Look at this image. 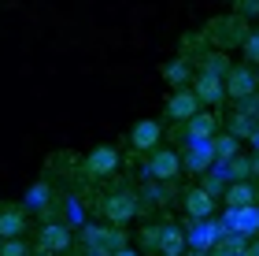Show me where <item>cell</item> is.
I'll return each mask as SVG.
<instances>
[{
	"instance_id": "6da1fadb",
	"label": "cell",
	"mask_w": 259,
	"mask_h": 256,
	"mask_svg": "<svg viewBox=\"0 0 259 256\" xmlns=\"http://www.w3.org/2000/svg\"><path fill=\"white\" fill-rule=\"evenodd\" d=\"M126 245L119 227H81V249L85 256H115Z\"/></svg>"
},
{
	"instance_id": "7a4b0ae2",
	"label": "cell",
	"mask_w": 259,
	"mask_h": 256,
	"mask_svg": "<svg viewBox=\"0 0 259 256\" xmlns=\"http://www.w3.org/2000/svg\"><path fill=\"white\" fill-rule=\"evenodd\" d=\"M119 171V149H111V145H97V149H89L85 160H81V174L93 182H100V178H111V174Z\"/></svg>"
},
{
	"instance_id": "3957f363",
	"label": "cell",
	"mask_w": 259,
	"mask_h": 256,
	"mask_svg": "<svg viewBox=\"0 0 259 256\" xmlns=\"http://www.w3.org/2000/svg\"><path fill=\"white\" fill-rule=\"evenodd\" d=\"M100 212H104V219H108L111 227H126L130 219L137 215V201H134V193H130V190H119V193L104 197Z\"/></svg>"
},
{
	"instance_id": "277c9868",
	"label": "cell",
	"mask_w": 259,
	"mask_h": 256,
	"mask_svg": "<svg viewBox=\"0 0 259 256\" xmlns=\"http://www.w3.org/2000/svg\"><path fill=\"white\" fill-rule=\"evenodd\" d=\"M222 227H226V234L259 238V204H248V208H226V215H222Z\"/></svg>"
},
{
	"instance_id": "5b68a950",
	"label": "cell",
	"mask_w": 259,
	"mask_h": 256,
	"mask_svg": "<svg viewBox=\"0 0 259 256\" xmlns=\"http://www.w3.org/2000/svg\"><path fill=\"white\" fill-rule=\"evenodd\" d=\"M185 164H182V156L174 153V149H156V153L148 156V164H145V171H148V178H156V182H170V178H178V171H182Z\"/></svg>"
},
{
	"instance_id": "8992f818",
	"label": "cell",
	"mask_w": 259,
	"mask_h": 256,
	"mask_svg": "<svg viewBox=\"0 0 259 256\" xmlns=\"http://www.w3.org/2000/svg\"><path fill=\"white\" fill-rule=\"evenodd\" d=\"M193 93L200 97V104L219 108V104L226 100V78H222V75H211V71H200V75L193 78Z\"/></svg>"
},
{
	"instance_id": "52a82bcc",
	"label": "cell",
	"mask_w": 259,
	"mask_h": 256,
	"mask_svg": "<svg viewBox=\"0 0 259 256\" xmlns=\"http://www.w3.org/2000/svg\"><path fill=\"white\" fill-rule=\"evenodd\" d=\"M255 89H259V78H255V71H248V63H244V67H230V71H226V97L252 100Z\"/></svg>"
},
{
	"instance_id": "ba28073f",
	"label": "cell",
	"mask_w": 259,
	"mask_h": 256,
	"mask_svg": "<svg viewBox=\"0 0 259 256\" xmlns=\"http://www.w3.org/2000/svg\"><path fill=\"white\" fill-rule=\"evenodd\" d=\"M200 97L193 93V86H185V89H174L170 93V100H167V115L170 119H178V123H189L193 115H200Z\"/></svg>"
},
{
	"instance_id": "9c48e42d",
	"label": "cell",
	"mask_w": 259,
	"mask_h": 256,
	"mask_svg": "<svg viewBox=\"0 0 259 256\" xmlns=\"http://www.w3.org/2000/svg\"><path fill=\"white\" fill-rule=\"evenodd\" d=\"M222 234H226L222 223H215V219H196V227L189 230V249L193 252H211Z\"/></svg>"
},
{
	"instance_id": "30bf717a",
	"label": "cell",
	"mask_w": 259,
	"mask_h": 256,
	"mask_svg": "<svg viewBox=\"0 0 259 256\" xmlns=\"http://www.w3.org/2000/svg\"><path fill=\"white\" fill-rule=\"evenodd\" d=\"M159 137H163L159 119H141L134 130H130V149H134V153H156Z\"/></svg>"
},
{
	"instance_id": "8fae6325",
	"label": "cell",
	"mask_w": 259,
	"mask_h": 256,
	"mask_svg": "<svg viewBox=\"0 0 259 256\" xmlns=\"http://www.w3.org/2000/svg\"><path fill=\"white\" fill-rule=\"evenodd\" d=\"M182 164L189 171H196V174L211 171V167H215V137H211V141H185Z\"/></svg>"
},
{
	"instance_id": "7c38bea8",
	"label": "cell",
	"mask_w": 259,
	"mask_h": 256,
	"mask_svg": "<svg viewBox=\"0 0 259 256\" xmlns=\"http://www.w3.org/2000/svg\"><path fill=\"white\" fill-rule=\"evenodd\" d=\"M37 245H41V252H67L70 249V227L67 223H45L41 230H37Z\"/></svg>"
},
{
	"instance_id": "4fadbf2b",
	"label": "cell",
	"mask_w": 259,
	"mask_h": 256,
	"mask_svg": "<svg viewBox=\"0 0 259 256\" xmlns=\"http://www.w3.org/2000/svg\"><path fill=\"white\" fill-rule=\"evenodd\" d=\"M182 208L189 219H211V212H215V197H211L204 186H193V190L182 193Z\"/></svg>"
},
{
	"instance_id": "5bb4252c",
	"label": "cell",
	"mask_w": 259,
	"mask_h": 256,
	"mask_svg": "<svg viewBox=\"0 0 259 256\" xmlns=\"http://www.w3.org/2000/svg\"><path fill=\"white\" fill-rule=\"evenodd\" d=\"M219 137V115L215 112H200L185 123V141H211Z\"/></svg>"
},
{
	"instance_id": "9a60e30c",
	"label": "cell",
	"mask_w": 259,
	"mask_h": 256,
	"mask_svg": "<svg viewBox=\"0 0 259 256\" xmlns=\"http://www.w3.org/2000/svg\"><path fill=\"white\" fill-rule=\"evenodd\" d=\"M159 256H185V249H189V238H185V230L182 227H174V223H167V227H159Z\"/></svg>"
},
{
	"instance_id": "2e32d148",
	"label": "cell",
	"mask_w": 259,
	"mask_h": 256,
	"mask_svg": "<svg viewBox=\"0 0 259 256\" xmlns=\"http://www.w3.org/2000/svg\"><path fill=\"white\" fill-rule=\"evenodd\" d=\"M22 230H26V215H22V208H0V241L22 238Z\"/></svg>"
},
{
	"instance_id": "e0dca14e",
	"label": "cell",
	"mask_w": 259,
	"mask_h": 256,
	"mask_svg": "<svg viewBox=\"0 0 259 256\" xmlns=\"http://www.w3.org/2000/svg\"><path fill=\"white\" fill-rule=\"evenodd\" d=\"M189 78H196L189 60H170L167 67H163V82L174 86V89H185V86H189Z\"/></svg>"
},
{
	"instance_id": "ac0fdd59",
	"label": "cell",
	"mask_w": 259,
	"mask_h": 256,
	"mask_svg": "<svg viewBox=\"0 0 259 256\" xmlns=\"http://www.w3.org/2000/svg\"><path fill=\"white\" fill-rule=\"evenodd\" d=\"M222 197H226V208H248V204H255V190H252V182H230Z\"/></svg>"
},
{
	"instance_id": "d6986e66",
	"label": "cell",
	"mask_w": 259,
	"mask_h": 256,
	"mask_svg": "<svg viewBox=\"0 0 259 256\" xmlns=\"http://www.w3.org/2000/svg\"><path fill=\"white\" fill-rule=\"evenodd\" d=\"M241 156V137L233 134H219L215 137V164H230V160Z\"/></svg>"
},
{
	"instance_id": "ffe728a7",
	"label": "cell",
	"mask_w": 259,
	"mask_h": 256,
	"mask_svg": "<svg viewBox=\"0 0 259 256\" xmlns=\"http://www.w3.org/2000/svg\"><path fill=\"white\" fill-rule=\"evenodd\" d=\"M248 249V238H241V234H222L219 238V245L211 249V256H237Z\"/></svg>"
},
{
	"instance_id": "44dd1931",
	"label": "cell",
	"mask_w": 259,
	"mask_h": 256,
	"mask_svg": "<svg viewBox=\"0 0 259 256\" xmlns=\"http://www.w3.org/2000/svg\"><path fill=\"white\" fill-rule=\"evenodd\" d=\"M49 197H52V190L45 182L30 186V190H26V208H49Z\"/></svg>"
},
{
	"instance_id": "7402d4cb",
	"label": "cell",
	"mask_w": 259,
	"mask_h": 256,
	"mask_svg": "<svg viewBox=\"0 0 259 256\" xmlns=\"http://www.w3.org/2000/svg\"><path fill=\"white\" fill-rule=\"evenodd\" d=\"M204 71H211V75H222V78H226V71H230L226 56H222V52H211L207 60H204Z\"/></svg>"
},
{
	"instance_id": "603a6c76",
	"label": "cell",
	"mask_w": 259,
	"mask_h": 256,
	"mask_svg": "<svg viewBox=\"0 0 259 256\" xmlns=\"http://www.w3.org/2000/svg\"><path fill=\"white\" fill-rule=\"evenodd\" d=\"M244 60H248V63H259V30L244 33Z\"/></svg>"
},
{
	"instance_id": "cb8c5ba5",
	"label": "cell",
	"mask_w": 259,
	"mask_h": 256,
	"mask_svg": "<svg viewBox=\"0 0 259 256\" xmlns=\"http://www.w3.org/2000/svg\"><path fill=\"white\" fill-rule=\"evenodd\" d=\"M226 186H230V182H226V178H222V174H219V171H211V174H207V178H204V190H207L211 197H219V193H226Z\"/></svg>"
},
{
	"instance_id": "d4e9b609",
	"label": "cell",
	"mask_w": 259,
	"mask_h": 256,
	"mask_svg": "<svg viewBox=\"0 0 259 256\" xmlns=\"http://www.w3.org/2000/svg\"><path fill=\"white\" fill-rule=\"evenodd\" d=\"M0 256H30V252H26V241H22V238L0 241Z\"/></svg>"
},
{
	"instance_id": "484cf974",
	"label": "cell",
	"mask_w": 259,
	"mask_h": 256,
	"mask_svg": "<svg viewBox=\"0 0 259 256\" xmlns=\"http://www.w3.org/2000/svg\"><path fill=\"white\" fill-rule=\"evenodd\" d=\"M248 141H252V149H255V153H259V126H255V134L248 137Z\"/></svg>"
},
{
	"instance_id": "4316f807",
	"label": "cell",
	"mask_w": 259,
	"mask_h": 256,
	"mask_svg": "<svg viewBox=\"0 0 259 256\" xmlns=\"http://www.w3.org/2000/svg\"><path fill=\"white\" fill-rule=\"evenodd\" d=\"M115 256H137V252H134V249H126V245H122V249H119V252H115Z\"/></svg>"
},
{
	"instance_id": "83f0119b",
	"label": "cell",
	"mask_w": 259,
	"mask_h": 256,
	"mask_svg": "<svg viewBox=\"0 0 259 256\" xmlns=\"http://www.w3.org/2000/svg\"><path fill=\"white\" fill-rule=\"evenodd\" d=\"M248 252H252V256H259V241H255V245H252V249H248Z\"/></svg>"
},
{
	"instance_id": "f1b7e54d",
	"label": "cell",
	"mask_w": 259,
	"mask_h": 256,
	"mask_svg": "<svg viewBox=\"0 0 259 256\" xmlns=\"http://www.w3.org/2000/svg\"><path fill=\"white\" fill-rule=\"evenodd\" d=\"M193 256H211V252H193Z\"/></svg>"
},
{
	"instance_id": "f546056e",
	"label": "cell",
	"mask_w": 259,
	"mask_h": 256,
	"mask_svg": "<svg viewBox=\"0 0 259 256\" xmlns=\"http://www.w3.org/2000/svg\"><path fill=\"white\" fill-rule=\"evenodd\" d=\"M255 78H259V71H255Z\"/></svg>"
}]
</instances>
